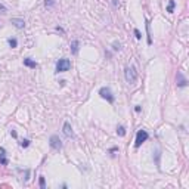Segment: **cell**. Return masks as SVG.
I'll return each mask as SVG.
<instances>
[{
  "instance_id": "cell-1",
  "label": "cell",
  "mask_w": 189,
  "mask_h": 189,
  "mask_svg": "<svg viewBox=\"0 0 189 189\" xmlns=\"http://www.w3.org/2000/svg\"><path fill=\"white\" fill-rule=\"evenodd\" d=\"M124 76H126L127 83H130V84L136 83V80H137V74H136L134 66H127V68L124 69Z\"/></svg>"
},
{
  "instance_id": "cell-2",
  "label": "cell",
  "mask_w": 189,
  "mask_h": 189,
  "mask_svg": "<svg viewBox=\"0 0 189 189\" xmlns=\"http://www.w3.org/2000/svg\"><path fill=\"white\" fill-rule=\"evenodd\" d=\"M71 68V61L66 58H62L56 62V73H65Z\"/></svg>"
},
{
  "instance_id": "cell-3",
  "label": "cell",
  "mask_w": 189,
  "mask_h": 189,
  "mask_svg": "<svg viewBox=\"0 0 189 189\" xmlns=\"http://www.w3.org/2000/svg\"><path fill=\"white\" fill-rule=\"evenodd\" d=\"M148 137H149V134H148V132L146 130H139L137 132V134H136V140H134V146L136 148H139L144 142H146L148 140Z\"/></svg>"
},
{
  "instance_id": "cell-4",
  "label": "cell",
  "mask_w": 189,
  "mask_h": 189,
  "mask_svg": "<svg viewBox=\"0 0 189 189\" xmlns=\"http://www.w3.org/2000/svg\"><path fill=\"white\" fill-rule=\"evenodd\" d=\"M99 94H101L104 99H106L109 104H114V101H115V98H114V94H112V92H111L109 87H102L99 90Z\"/></svg>"
},
{
  "instance_id": "cell-5",
  "label": "cell",
  "mask_w": 189,
  "mask_h": 189,
  "mask_svg": "<svg viewBox=\"0 0 189 189\" xmlns=\"http://www.w3.org/2000/svg\"><path fill=\"white\" fill-rule=\"evenodd\" d=\"M49 145H50V148L52 149H56V151H59V149H62V142H61V139L58 137V136H50V139H49Z\"/></svg>"
},
{
  "instance_id": "cell-6",
  "label": "cell",
  "mask_w": 189,
  "mask_h": 189,
  "mask_svg": "<svg viewBox=\"0 0 189 189\" xmlns=\"http://www.w3.org/2000/svg\"><path fill=\"white\" fill-rule=\"evenodd\" d=\"M64 133H65V136H68V137H74V132H73V127H71L69 123H65V124H64Z\"/></svg>"
},
{
  "instance_id": "cell-7",
  "label": "cell",
  "mask_w": 189,
  "mask_h": 189,
  "mask_svg": "<svg viewBox=\"0 0 189 189\" xmlns=\"http://www.w3.org/2000/svg\"><path fill=\"white\" fill-rule=\"evenodd\" d=\"M78 46H80L78 40H73V41H71V53H73V55L78 53Z\"/></svg>"
},
{
  "instance_id": "cell-8",
  "label": "cell",
  "mask_w": 189,
  "mask_h": 189,
  "mask_svg": "<svg viewBox=\"0 0 189 189\" xmlns=\"http://www.w3.org/2000/svg\"><path fill=\"white\" fill-rule=\"evenodd\" d=\"M13 25L16 27V28H24L25 27V22H24V19H18V18H13L12 21H10Z\"/></svg>"
},
{
  "instance_id": "cell-9",
  "label": "cell",
  "mask_w": 189,
  "mask_h": 189,
  "mask_svg": "<svg viewBox=\"0 0 189 189\" xmlns=\"http://www.w3.org/2000/svg\"><path fill=\"white\" fill-rule=\"evenodd\" d=\"M24 65L28 66V68H37V62L33 61L31 58H25V59H24Z\"/></svg>"
},
{
  "instance_id": "cell-10",
  "label": "cell",
  "mask_w": 189,
  "mask_h": 189,
  "mask_svg": "<svg viewBox=\"0 0 189 189\" xmlns=\"http://www.w3.org/2000/svg\"><path fill=\"white\" fill-rule=\"evenodd\" d=\"M174 6H176V2H174V0H170V2H169V8H167V12H169V13H173Z\"/></svg>"
},
{
  "instance_id": "cell-11",
  "label": "cell",
  "mask_w": 189,
  "mask_h": 189,
  "mask_svg": "<svg viewBox=\"0 0 189 189\" xmlns=\"http://www.w3.org/2000/svg\"><path fill=\"white\" fill-rule=\"evenodd\" d=\"M117 134H118V136H126V129H124V126H118V127H117Z\"/></svg>"
},
{
  "instance_id": "cell-12",
  "label": "cell",
  "mask_w": 189,
  "mask_h": 189,
  "mask_svg": "<svg viewBox=\"0 0 189 189\" xmlns=\"http://www.w3.org/2000/svg\"><path fill=\"white\" fill-rule=\"evenodd\" d=\"M177 77H179V78H180V81H179V83H177V86H179V87H183V86H186V80H185V78H183V76H182V74H180V73H179V74H177Z\"/></svg>"
},
{
  "instance_id": "cell-13",
  "label": "cell",
  "mask_w": 189,
  "mask_h": 189,
  "mask_svg": "<svg viewBox=\"0 0 189 189\" xmlns=\"http://www.w3.org/2000/svg\"><path fill=\"white\" fill-rule=\"evenodd\" d=\"M8 43H9V46L12 47V49H13V47H16V46H18V41H16V38H9V40H8Z\"/></svg>"
},
{
  "instance_id": "cell-14",
  "label": "cell",
  "mask_w": 189,
  "mask_h": 189,
  "mask_svg": "<svg viewBox=\"0 0 189 189\" xmlns=\"http://www.w3.org/2000/svg\"><path fill=\"white\" fill-rule=\"evenodd\" d=\"M146 33H148V44H151L152 38H151V34H149V22H148V19H146Z\"/></svg>"
},
{
  "instance_id": "cell-15",
  "label": "cell",
  "mask_w": 189,
  "mask_h": 189,
  "mask_svg": "<svg viewBox=\"0 0 189 189\" xmlns=\"http://www.w3.org/2000/svg\"><path fill=\"white\" fill-rule=\"evenodd\" d=\"M38 185H40L41 189L46 188V182H44V177H43V176H40V179H38Z\"/></svg>"
},
{
  "instance_id": "cell-16",
  "label": "cell",
  "mask_w": 189,
  "mask_h": 189,
  "mask_svg": "<svg viewBox=\"0 0 189 189\" xmlns=\"http://www.w3.org/2000/svg\"><path fill=\"white\" fill-rule=\"evenodd\" d=\"M21 146H22V148H28V146H30V140H28V139H24V140L21 142Z\"/></svg>"
},
{
  "instance_id": "cell-17",
  "label": "cell",
  "mask_w": 189,
  "mask_h": 189,
  "mask_svg": "<svg viewBox=\"0 0 189 189\" xmlns=\"http://www.w3.org/2000/svg\"><path fill=\"white\" fill-rule=\"evenodd\" d=\"M134 36H136V38H137V40H140V38H142V36H140V31H139V30H134Z\"/></svg>"
},
{
  "instance_id": "cell-18",
  "label": "cell",
  "mask_w": 189,
  "mask_h": 189,
  "mask_svg": "<svg viewBox=\"0 0 189 189\" xmlns=\"http://www.w3.org/2000/svg\"><path fill=\"white\" fill-rule=\"evenodd\" d=\"M0 162H2L3 165H6V164H8V160H6L5 157H0Z\"/></svg>"
},
{
  "instance_id": "cell-19",
  "label": "cell",
  "mask_w": 189,
  "mask_h": 189,
  "mask_svg": "<svg viewBox=\"0 0 189 189\" xmlns=\"http://www.w3.org/2000/svg\"><path fill=\"white\" fill-rule=\"evenodd\" d=\"M0 13H6V8L3 5H0Z\"/></svg>"
},
{
  "instance_id": "cell-20",
  "label": "cell",
  "mask_w": 189,
  "mask_h": 189,
  "mask_svg": "<svg viewBox=\"0 0 189 189\" xmlns=\"http://www.w3.org/2000/svg\"><path fill=\"white\" fill-rule=\"evenodd\" d=\"M53 5V0H46V6H52Z\"/></svg>"
},
{
  "instance_id": "cell-21",
  "label": "cell",
  "mask_w": 189,
  "mask_h": 189,
  "mask_svg": "<svg viewBox=\"0 0 189 189\" xmlns=\"http://www.w3.org/2000/svg\"><path fill=\"white\" fill-rule=\"evenodd\" d=\"M10 134H12L13 137H16V132H15V130H10Z\"/></svg>"
}]
</instances>
